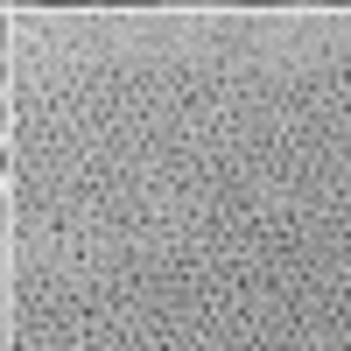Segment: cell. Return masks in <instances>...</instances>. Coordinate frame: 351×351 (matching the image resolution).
Listing matches in <instances>:
<instances>
[{"label": "cell", "mask_w": 351, "mask_h": 351, "mask_svg": "<svg viewBox=\"0 0 351 351\" xmlns=\"http://www.w3.org/2000/svg\"><path fill=\"white\" fill-rule=\"evenodd\" d=\"M0 176H8V155H0Z\"/></svg>", "instance_id": "4"}, {"label": "cell", "mask_w": 351, "mask_h": 351, "mask_svg": "<svg viewBox=\"0 0 351 351\" xmlns=\"http://www.w3.org/2000/svg\"><path fill=\"white\" fill-rule=\"evenodd\" d=\"M0 84H8V56H0Z\"/></svg>", "instance_id": "1"}, {"label": "cell", "mask_w": 351, "mask_h": 351, "mask_svg": "<svg viewBox=\"0 0 351 351\" xmlns=\"http://www.w3.org/2000/svg\"><path fill=\"white\" fill-rule=\"evenodd\" d=\"M0 225H8V197H0Z\"/></svg>", "instance_id": "2"}, {"label": "cell", "mask_w": 351, "mask_h": 351, "mask_svg": "<svg viewBox=\"0 0 351 351\" xmlns=\"http://www.w3.org/2000/svg\"><path fill=\"white\" fill-rule=\"evenodd\" d=\"M0 43H8V21H0Z\"/></svg>", "instance_id": "3"}]
</instances>
